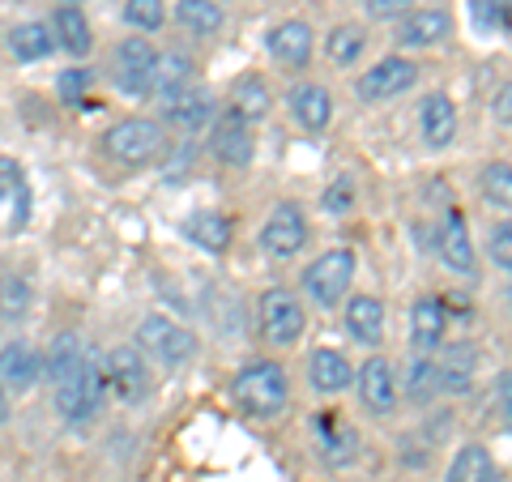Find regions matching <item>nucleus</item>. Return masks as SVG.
<instances>
[{
  "label": "nucleus",
  "mask_w": 512,
  "mask_h": 482,
  "mask_svg": "<svg viewBox=\"0 0 512 482\" xmlns=\"http://www.w3.org/2000/svg\"><path fill=\"white\" fill-rule=\"evenodd\" d=\"M491 111H495V120H500V124H512V82L500 86V94H495Z\"/></svg>",
  "instance_id": "obj_43"
},
{
  "label": "nucleus",
  "mask_w": 512,
  "mask_h": 482,
  "mask_svg": "<svg viewBox=\"0 0 512 482\" xmlns=\"http://www.w3.org/2000/svg\"><path fill=\"white\" fill-rule=\"evenodd\" d=\"M5 197L18 201V210H13V227H22L30 197H26V175H22V167L13 163V158H0V201Z\"/></svg>",
  "instance_id": "obj_32"
},
{
  "label": "nucleus",
  "mask_w": 512,
  "mask_h": 482,
  "mask_svg": "<svg viewBox=\"0 0 512 482\" xmlns=\"http://www.w3.org/2000/svg\"><path fill=\"white\" fill-rule=\"evenodd\" d=\"M483 197L495 205V210H508L512 214V167L508 163H487L483 167Z\"/></svg>",
  "instance_id": "obj_33"
},
{
  "label": "nucleus",
  "mask_w": 512,
  "mask_h": 482,
  "mask_svg": "<svg viewBox=\"0 0 512 482\" xmlns=\"http://www.w3.org/2000/svg\"><path fill=\"white\" fill-rule=\"evenodd\" d=\"M303 244H308V218H303V210L295 201L274 205V214H269L265 227H261L265 256H274V261H291V256L303 252Z\"/></svg>",
  "instance_id": "obj_8"
},
{
  "label": "nucleus",
  "mask_w": 512,
  "mask_h": 482,
  "mask_svg": "<svg viewBox=\"0 0 512 482\" xmlns=\"http://www.w3.org/2000/svg\"><path fill=\"white\" fill-rule=\"evenodd\" d=\"M154 69H158V52L141 35H128L116 47V86L124 94H150L154 90Z\"/></svg>",
  "instance_id": "obj_9"
},
{
  "label": "nucleus",
  "mask_w": 512,
  "mask_h": 482,
  "mask_svg": "<svg viewBox=\"0 0 512 482\" xmlns=\"http://www.w3.org/2000/svg\"><path fill=\"white\" fill-rule=\"evenodd\" d=\"M487 252L491 261L512 273V222H495L491 235H487Z\"/></svg>",
  "instance_id": "obj_39"
},
{
  "label": "nucleus",
  "mask_w": 512,
  "mask_h": 482,
  "mask_svg": "<svg viewBox=\"0 0 512 482\" xmlns=\"http://www.w3.org/2000/svg\"><path fill=\"white\" fill-rule=\"evenodd\" d=\"M64 5H73V9H77V0H64Z\"/></svg>",
  "instance_id": "obj_46"
},
{
  "label": "nucleus",
  "mask_w": 512,
  "mask_h": 482,
  "mask_svg": "<svg viewBox=\"0 0 512 482\" xmlns=\"http://www.w3.org/2000/svg\"><path fill=\"white\" fill-rule=\"evenodd\" d=\"M192 86V60H184L180 52L171 56H158V69H154V94L158 99H171Z\"/></svg>",
  "instance_id": "obj_31"
},
{
  "label": "nucleus",
  "mask_w": 512,
  "mask_h": 482,
  "mask_svg": "<svg viewBox=\"0 0 512 482\" xmlns=\"http://www.w3.org/2000/svg\"><path fill=\"white\" fill-rule=\"evenodd\" d=\"M52 30H56V43L64 47V52H73V56H86L90 47H94V35H90L86 13H82V9H73V5H60V9H56Z\"/></svg>",
  "instance_id": "obj_25"
},
{
  "label": "nucleus",
  "mask_w": 512,
  "mask_h": 482,
  "mask_svg": "<svg viewBox=\"0 0 512 482\" xmlns=\"http://www.w3.org/2000/svg\"><path fill=\"white\" fill-rule=\"evenodd\" d=\"M175 22H180L188 35L214 39L222 30V9L214 5V0H180V5H175Z\"/></svg>",
  "instance_id": "obj_27"
},
{
  "label": "nucleus",
  "mask_w": 512,
  "mask_h": 482,
  "mask_svg": "<svg viewBox=\"0 0 512 482\" xmlns=\"http://www.w3.org/2000/svg\"><path fill=\"white\" fill-rule=\"evenodd\" d=\"M167 150V137L163 128H158L154 120H120L116 128L107 133V154L116 158V163L124 167H150L154 158H163Z\"/></svg>",
  "instance_id": "obj_5"
},
{
  "label": "nucleus",
  "mask_w": 512,
  "mask_h": 482,
  "mask_svg": "<svg viewBox=\"0 0 512 482\" xmlns=\"http://www.w3.org/2000/svg\"><path fill=\"white\" fill-rule=\"evenodd\" d=\"M448 35H453V18L444 9H410L402 18V30H397L406 47H436Z\"/></svg>",
  "instance_id": "obj_21"
},
{
  "label": "nucleus",
  "mask_w": 512,
  "mask_h": 482,
  "mask_svg": "<svg viewBox=\"0 0 512 482\" xmlns=\"http://www.w3.org/2000/svg\"><path fill=\"white\" fill-rule=\"evenodd\" d=\"M448 482H500V465L487 453V444H466L448 465Z\"/></svg>",
  "instance_id": "obj_23"
},
{
  "label": "nucleus",
  "mask_w": 512,
  "mask_h": 482,
  "mask_svg": "<svg viewBox=\"0 0 512 482\" xmlns=\"http://www.w3.org/2000/svg\"><path fill=\"white\" fill-rule=\"evenodd\" d=\"M355 376H359V401H363V410L393 414V406H397V372H393V363L384 359V355H372Z\"/></svg>",
  "instance_id": "obj_12"
},
{
  "label": "nucleus",
  "mask_w": 512,
  "mask_h": 482,
  "mask_svg": "<svg viewBox=\"0 0 512 482\" xmlns=\"http://www.w3.org/2000/svg\"><path fill=\"white\" fill-rule=\"evenodd\" d=\"M316 427H320V436H325V457H329V461L342 465V461H350V457L359 453V436H355V431L338 427L333 419H320Z\"/></svg>",
  "instance_id": "obj_34"
},
{
  "label": "nucleus",
  "mask_w": 512,
  "mask_h": 482,
  "mask_svg": "<svg viewBox=\"0 0 512 482\" xmlns=\"http://www.w3.org/2000/svg\"><path fill=\"white\" fill-rule=\"evenodd\" d=\"M346 333L363 346L384 342V303L376 295H350L346 299Z\"/></svg>",
  "instance_id": "obj_22"
},
{
  "label": "nucleus",
  "mask_w": 512,
  "mask_h": 482,
  "mask_svg": "<svg viewBox=\"0 0 512 482\" xmlns=\"http://www.w3.org/2000/svg\"><path fill=\"white\" fill-rule=\"evenodd\" d=\"M163 116L180 128V133H197V128L214 120V94L188 86L180 94H171V99H163Z\"/></svg>",
  "instance_id": "obj_15"
},
{
  "label": "nucleus",
  "mask_w": 512,
  "mask_h": 482,
  "mask_svg": "<svg viewBox=\"0 0 512 482\" xmlns=\"http://www.w3.org/2000/svg\"><path fill=\"white\" fill-rule=\"evenodd\" d=\"M367 52V35H363V26H333L329 30V39H325V56L338 64V69H350V64H359V56Z\"/></svg>",
  "instance_id": "obj_29"
},
{
  "label": "nucleus",
  "mask_w": 512,
  "mask_h": 482,
  "mask_svg": "<svg viewBox=\"0 0 512 482\" xmlns=\"http://www.w3.org/2000/svg\"><path fill=\"white\" fill-rule=\"evenodd\" d=\"M214 154L227 167H248L252 163V128H248L244 116L227 111V116L214 120Z\"/></svg>",
  "instance_id": "obj_17"
},
{
  "label": "nucleus",
  "mask_w": 512,
  "mask_h": 482,
  "mask_svg": "<svg viewBox=\"0 0 512 482\" xmlns=\"http://www.w3.org/2000/svg\"><path fill=\"white\" fill-rule=\"evenodd\" d=\"M52 47H56V35L43 22H22V26L9 30V52L18 56V60H26V64L30 60H43Z\"/></svg>",
  "instance_id": "obj_28"
},
{
  "label": "nucleus",
  "mask_w": 512,
  "mask_h": 482,
  "mask_svg": "<svg viewBox=\"0 0 512 482\" xmlns=\"http://www.w3.org/2000/svg\"><path fill=\"white\" fill-rule=\"evenodd\" d=\"M256 320H261V337L269 346H295L303 329H308V312L303 303L286 291V286H269V291L256 299Z\"/></svg>",
  "instance_id": "obj_3"
},
{
  "label": "nucleus",
  "mask_w": 512,
  "mask_h": 482,
  "mask_svg": "<svg viewBox=\"0 0 512 482\" xmlns=\"http://www.w3.org/2000/svg\"><path fill=\"white\" fill-rule=\"evenodd\" d=\"M137 342H141V350H150V355L158 363H167V367H184V363H192V355H197V337H192L184 325H175V320L163 316V312L141 320Z\"/></svg>",
  "instance_id": "obj_6"
},
{
  "label": "nucleus",
  "mask_w": 512,
  "mask_h": 482,
  "mask_svg": "<svg viewBox=\"0 0 512 482\" xmlns=\"http://www.w3.org/2000/svg\"><path fill=\"white\" fill-rule=\"evenodd\" d=\"M269 103H274V94H269L265 77H256V73L239 77L235 90H231V111H235V116H244L248 124L252 120H265L269 116Z\"/></svg>",
  "instance_id": "obj_26"
},
{
  "label": "nucleus",
  "mask_w": 512,
  "mask_h": 482,
  "mask_svg": "<svg viewBox=\"0 0 512 482\" xmlns=\"http://www.w3.org/2000/svg\"><path fill=\"white\" fill-rule=\"evenodd\" d=\"M440 389V376H436V363H431L427 355H419L410 363V376H406V393L414 406H423V401H431V393Z\"/></svg>",
  "instance_id": "obj_35"
},
{
  "label": "nucleus",
  "mask_w": 512,
  "mask_h": 482,
  "mask_svg": "<svg viewBox=\"0 0 512 482\" xmlns=\"http://www.w3.org/2000/svg\"><path fill=\"white\" fill-rule=\"evenodd\" d=\"M350 205H355V184H350L346 175H342L338 184L325 188V210H329V214H346Z\"/></svg>",
  "instance_id": "obj_40"
},
{
  "label": "nucleus",
  "mask_w": 512,
  "mask_h": 482,
  "mask_svg": "<svg viewBox=\"0 0 512 482\" xmlns=\"http://www.w3.org/2000/svg\"><path fill=\"white\" fill-rule=\"evenodd\" d=\"M124 22L133 30H158L167 22L163 0H124Z\"/></svg>",
  "instance_id": "obj_36"
},
{
  "label": "nucleus",
  "mask_w": 512,
  "mask_h": 482,
  "mask_svg": "<svg viewBox=\"0 0 512 482\" xmlns=\"http://www.w3.org/2000/svg\"><path fill=\"white\" fill-rule=\"evenodd\" d=\"M235 406L248 414V419H278L291 401V380H286V367L274 359H256L231 384Z\"/></svg>",
  "instance_id": "obj_2"
},
{
  "label": "nucleus",
  "mask_w": 512,
  "mask_h": 482,
  "mask_svg": "<svg viewBox=\"0 0 512 482\" xmlns=\"http://www.w3.org/2000/svg\"><path fill=\"white\" fill-rule=\"evenodd\" d=\"M491 5H495V13H500V26L512 30V0H491Z\"/></svg>",
  "instance_id": "obj_44"
},
{
  "label": "nucleus",
  "mask_w": 512,
  "mask_h": 482,
  "mask_svg": "<svg viewBox=\"0 0 512 482\" xmlns=\"http://www.w3.org/2000/svg\"><path fill=\"white\" fill-rule=\"evenodd\" d=\"M436 252H440V261L453 269V273H461V278H474L478 256H474V244H470L466 218H461L457 210H448V214H444L440 231H436Z\"/></svg>",
  "instance_id": "obj_11"
},
{
  "label": "nucleus",
  "mask_w": 512,
  "mask_h": 482,
  "mask_svg": "<svg viewBox=\"0 0 512 482\" xmlns=\"http://www.w3.org/2000/svg\"><path fill=\"white\" fill-rule=\"evenodd\" d=\"M188 239L205 252H227L231 244V222L222 214H192L188 218Z\"/></svg>",
  "instance_id": "obj_30"
},
{
  "label": "nucleus",
  "mask_w": 512,
  "mask_h": 482,
  "mask_svg": "<svg viewBox=\"0 0 512 482\" xmlns=\"http://www.w3.org/2000/svg\"><path fill=\"white\" fill-rule=\"evenodd\" d=\"M56 90H60V99L64 103H86V90H90V69H64L56 77Z\"/></svg>",
  "instance_id": "obj_38"
},
{
  "label": "nucleus",
  "mask_w": 512,
  "mask_h": 482,
  "mask_svg": "<svg viewBox=\"0 0 512 482\" xmlns=\"http://www.w3.org/2000/svg\"><path fill=\"white\" fill-rule=\"evenodd\" d=\"M444 329H448V312L440 308V299H419L410 308V342L419 355H431V350L444 346Z\"/></svg>",
  "instance_id": "obj_20"
},
{
  "label": "nucleus",
  "mask_w": 512,
  "mask_h": 482,
  "mask_svg": "<svg viewBox=\"0 0 512 482\" xmlns=\"http://www.w3.org/2000/svg\"><path fill=\"white\" fill-rule=\"evenodd\" d=\"M0 320H5V316H0Z\"/></svg>",
  "instance_id": "obj_47"
},
{
  "label": "nucleus",
  "mask_w": 512,
  "mask_h": 482,
  "mask_svg": "<svg viewBox=\"0 0 512 482\" xmlns=\"http://www.w3.org/2000/svg\"><path fill=\"white\" fill-rule=\"evenodd\" d=\"M414 9V0H367V13L380 22H393V18H406Z\"/></svg>",
  "instance_id": "obj_42"
},
{
  "label": "nucleus",
  "mask_w": 512,
  "mask_h": 482,
  "mask_svg": "<svg viewBox=\"0 0 512 482\" xmlns=\"http://www.w3.org/2000/svg\"><path fill=\"white\" fill-rule=\"evenodd\" d=\"M495 410H500V423L512 431V372L495 376Z\"/></svg>",
  "instance_id": "obj_41"
},
{
  "label": "nucleus",
  "mask_w": 512,
  "mask_h": 482,
  "mask_svg": "<svg viewBox=\"0 0 512 482\" xmlns=\"http://www.w3.org/2000/svg\"><path fill=\"white\" fill-rule=\"evenodd\" d=\"M291 116L308 128V133H325V128L333 124V94L325 86H316V82H303L291 90Z\"/></svg>",
  "instance_id": "obj_19"
},
{
  "label": "nucleus",
  "mask_w": 512,
  "mask_h": 482,
  "mask_svg": "<svg viewBox=\"0 0 512 482\" xmlns=\"http://www.w3.org/2000/svg\"><path fill=\"white\" fill-rule=\"evenodd\" d=\"M308 376H312V389L316 393H346L350 384H355V367H350V359L342 355V350H329V346H320L312 350V359H308Z\"/></svg>",
  "instance_id": "obj_18"
},
{
  "label": "nucleus",
  "mask_w": 512,
  "mask_h": 482,
  "mask_svg": "<svg viewBox=\"0 0 512 482\" xmlns=\"http://www.w3.org/2000/svg\"><path fill=\"white\" fill-rule=\"evenodd\" d=\"M39 376H43V359L30 342H9L0 350V384H5V389L26 393L39 384Z\"/></svg>",
  "instance_id": "obj_14"
},
{
  "label": "nucleus",
  "mask_w": 512,
  "mask_h": 482,
  "mask_svg": "<svg viewBox=\"0 0 512 482\" xmlns=\"http://www.w3.org/2000/svg\"><path fill=\"white\" fill-rule=\"evenodd\" d=\"M26 308H30V286L22 282V278H0V316H26Z\"/></svg>",
  "instance_id": "obj_37"
},
{
  "label": "nucleus",
  "mask_w": 512,
  "mask_h": 482,
  "mask_svg": "<svg viewBox=\"0 0 512 482\" xmlns=\"http://www.w3.org/2000/svg\"><path fill=\"white\" fill-rule=\"evenodd\" d=\"M107 384L120 401H128V406L150 393V367L141 359L137 346H120L107 355Z\"/></svg>",
  "instance_id": "obj_10"
},
{
  "label": "nucleus",
  "mask_w": 512,
  "mask_h": 482,
  "mask_svg": "<svg viewBox=\"0 0 512 482\" xmlns=\"http://www.w3.org/2000/svg\"><path fill=\"white\" fill-rule=\"evenodd\" d=\"M474 346L470 342H461V346H448V355L436 363V376H440V389L444 393H466L470 384H474Z\"/></svg>",
  "instance_id": "obj_24"
},
{
  "label": "nucleus",
  "mask_w": 512,
  "mask_h": 482,
  "mask_svg": "<svg viewBox=\"0 0 512 482\" xmlns=\"http://www.w3.org/2000/svg\"><path fill=\"white\" fill-rule=\"evenodd\" d=\"M47 380H52V393H56V410L69 423H86V419L99 414L107 372L77 333H64L52 342V355H47Z\"/></svg>",
  "instance_id": "obj_1"
},
{
  "label": "nucleus",
  "mask_w": 512,
  "mask_h": 482,
  "mask_svg": "<svg viewBox=\"0 0 512 482\" xmlns=\"http://www.w3.org/2000/svg\"><path fill=\"white\" fill-rule=\"evenodd\" d=\"M355 252L350 248H333L325 256H316L303 273V291L312 295V303L320 308H338V303L350 295V282H355Z\"/></svg>",
  "instance_id": "obj_4"
},
{
  "label": "nucleus",
  "mask_w": 512,
  "mask_h": 482,
  "mask_svg": "<svg viewBox=\"0 0 512 482\" xmlns=\"http://www.w3.org/2000/svg\"><path fill=\"white\" fill-rule=\"evenodd\" d=\"M312 47H316V39H312L308 22H278L269 30V52H274V60L286 64V69H308Z\"/></svg>",
  "instance_id": "obj_16"
},
{
  "label": "nucleus",
  "mask_w": 512,
  "mask_h": 482,
  "mask_svg": "<svg viewBox=\"0 0 512 482\" xmlns=\"http://www.w3.org/2000/svg\"><path fill=\"white\" fill-rule=\"evenodd\" d=\"M414 82H419V64L406 60V56H384L380 64L359 73L355 94L363 103H389L397 94H406Z\"/></svg>",
  "instance_id": "obj_7"
},
{
  "label": "nucleus",
  "mask_w": 512,
  "mask_h": 482,
  "mask_svg": "<svg viewBox=\"0 0 512 482\" xmlns=\"http://www.w3.org/2000/svg\"><path fill=\"white\" fill-rule=\"evenodd\" d=\"M9 419V393H5V384H0V423Z\"/></svg>",
  "instance_id": "obj_45"
},
{
  "label": "nucleus",
  "mask_w": 512,
  "mask_h": 482,
  "mask_svg": "<svg viewBox=\"0 0 512 482\" xmlns=\"http://www.w3.org/2000/svg\"><path fill=\"white\" fill-rule=\"evenodd\" d=\"M419 133H423L427 150L453 146V137H457V107H453V99H448L444 90H436V94H427V99H423V107H419Z\"/></svg>",
  "instance_id": "obj_13"
}]
</instances>
